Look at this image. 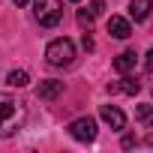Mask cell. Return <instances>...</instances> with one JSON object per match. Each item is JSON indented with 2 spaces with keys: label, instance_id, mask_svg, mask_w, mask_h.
I'll return each instance as SVG.
<instances>
[{
  "label": "cell",
  "instance_id": "1",
  "mask_svg": "<svg viewBox=\"0 0 153 153\" xmlns=\"http://www.w3.org/2000/svg\"><path fill=\"white\" fill-rule=\"evenodd\" d=\"M24 123V105L6 93H0V138H9Z\"/></svg>",
  "mask_w": 153,
  "mask_h": 153
},
{
  "label": "cell",
  "instance_id": "2",
  "mask_svg": "<svg viewBox=\"0 0 153 153\" xmlns=\"http://www.w3.org/2000/svg\"><path fill=\"white\" fill-rule=\"evenodd\" d=\"M45 60H48L51 66H69V63L75 60V45H72V39H66V36L51 39L48 48H45Z\"/></svg>",
  "mask_w": 153,
  "mask_h": 153
},
{
  "label": "cell",
  "instance_id": "3",
  "mask_svg": "<svg viewBox=\"0 0 153 153\" xmlns=\"http://www.w3.org/2000/svg\"><path fill=\"white\" fill-rule=\"evenodd\" d=\"M33 15L39 27H57L63 18V3L60 0H33Z\"/></svg>",
  "mask_w": 153,
  "mask_h": 153
},
{
  "label": "cell",
  "instance_id": "4",
  "mask_svg": "<svg viewBox=\"0 0 153 153\" xmlns=\"http://www.w3.org/2000/svg\"><path fill=\"white\" fill-rule=\"evenodd\" d=\"M69 135L75 138V141H93L96 138V120L93 117H78V120H72L69 123Z\"/></svg>",
  "mask_w": 153,
  "mask_h": 153
},
{
  "label": "cell",
  "instance_id": "5",
  "mask_svg": "<svg viewBox=\"0 0 153 153\" xmlns=\"http://www.w3.org/2000/svg\"><path fill=\"white\" fill-rule=\"evenodd\" d=\"M99 117H102L111 129H126V114H123L117 105H102V108H99Z\"/></svg>",
  "mask_w": 153,
  "mask_h": 153
},
{
  "label": "cell",
  "instance_id": "6",
  "mask_svg": "<svg viewBox=\"0 0 153 153\" xmlns=\"http://www.w3.org/2000/svg\"><path fill=\"white\" fill-rule=\"evenodd\" d=\"M108 33H111L114 39H129V36H132V24H129V18L111 15V18H108Z\"/></svg>",
  "mask_w": 153,
  "mask_h": 153
},
{
  "label": "cell",
  "instance_id": "7",
  "mask_svg": "<svg viewBox=\"0 0 153 153\" xmlns=\"http://www.w3.org/2000/svg\"><path fill=\"white\" fill-rule=\"evenodd\" d=\"M138 90H141V81L132 78V75H126L120 84H108V93H129V96H135Z\"/></svg>",
  "mask_w": 153,
  "mask_h": 153
},
{
  "label": "cell",
  "instance_id": "8",
  "mask_svg": "<svg viewBox=\"0 0 153 153\" xmlns=\"http://www.w3.org/2000/svg\"><path fill=\"white\" fill-rule=\"evenodd\" d=\"M150 9H153V0H132L129 3V18L132 21H144L150 15Z\"/></svg>",
  "mask_w": 153,
  "mask_h": 153
},
{
  "label": "cell",
  "instance_id": "9",
  "mask_svg": "<svg viewBox=\"0 0 153 153\" xmlns=\"http://www.w3.org/2000/svg\"><path fill=\"white\" fill-rule=\"evenodd\" d=\"M135 60H138V57H135V51H123V54L114 60V69H117L120 75H126V72H132V69H135Z\"/></svg>",
  "mask_w": 153,
  "mask_h": 153
},
{
  "label": "cell",
  "instance_id": "10",
  "mask_svg": "<svg viewBox=\"0 0 153 153\" xmlns=\"http://www.w3.org/2000/svg\"><path fill=\"white\" fill-rule=\"evenodd\" d=\"M63 93V81H42L39 84V99H57Z\"/></svg>",
  "mask_w": 153,
  "mask_h": 153
},
{
  "label": "cell",
  "instance_id": "11",
  "mask_svg": "<svg viewBox=\"0 0 153 153\" xmlns=\"http://www.w3.org/2000/svg\"><path fill=\"white\" fill-rule=\"evenodd\" d=\"M6 84H9V87H27V84H30V75H27L24 69H12V72L6 75Z\"/></svg>",
  "mask_w": 153,
  "mask_h": 153
},
{
  "label": "cell",
  "instance_id": "12",
  "mask_svg": "<svg viewBox=\"0 0 153 153\" xmlns=\"http://www.w3.org/2000/svg\"><path fill=\"white\" fill-rule=\"evenodd\" d=\"M135 117L144 126H153V105H135Z\"/></svg>",
  "mask_w": 153,
  "mask_h": 153
},
{
  "label": "cell",
  "instance_id": "13",
  "mask_svg": "<svg viewBox=\"0 0 153 153\" xmlns=\"http://www.w3.org/2000/svg\"><path fill=\"white\" fill-rule=\"evenodd\" d=\"M93 18H96L93 12H87V9H78V24H81V27H87V30H90V24H93Z\"/></svg>",
  "mask_w": 153,
  "mask_h": 153
},
{
  "label": "cell",
  "instance_id": "14",
  "mask_svg": "<svg viewBox=\"0 0 153 153\" xmlns=\"http://www.w3.org/2000/svg\"><path fill=\"white\" fill-rule=\"evenodd\" d=\"M81 45H84V51H93V36H90V30L81 36Z\"/></svg>",
  "mask_w": 153,
  "mask_h": 153
},
{
  "label": "cell",
  "instance_id": "15",
  "mask_svg": "<svg viewBox=\"0 0 153 153\" xmlns=\"http://www.w3.org/2000/svg\"><path fill=\"white\" fill-rule=\"evenodd\" d=\"M102 9H105L102 0H93V3H90V12H93V15H102Z\"/></svg>",
  "mask_w": 153,
  "mask_h": 153
},
{
  "label": "cell",
  "instance_id": "16",
  "mask_svg": "<svg viewBox=\"0 0 153 153\" xmlns=\"http://www.w3.org/2000/svg\"><path fill=\"white\" fill-rule=\"evenodd\" d=\"M144 69H147V72H153V48L147 51V60H144Z\"/></svg>",
  "mask_w": 153,
  "mask_h": 153
},
{
  "label": "cell",
  "instance_id": "17",
  "mask_svg": "<svg viewBox=\"0 0 153 153\" xmlns=\"http://www.w3.org/2000/svg\"><path fill=\"white\" fill-rule=\"evenodd\" d=\"M135 144H138L135 135H126V138H123V147H135Z\"/></svg>",
  "mask_w": 153,
  "mask_h": 153
},
{
  "label": "cell",
  "instance_id": "18",
  "mask_svg": "<svg viewBox=\"0 0 153 153\" xmlns=\"http://www.w3.org/2000/svg\"><path fill=\"white\" fill-rule=\"evenodd\" d=\"M30 3V0H15V6H27Z\"/></svg>",
  "mask_w": 153,
  "mask_h": 153
},
{
  "label": "cell",
  "instance_id": "19",
  "mask_svg": "<svg viewBox=\"0 0 153 153\" xmlns=\"http://www.w3.org/2000/svg\"><path fill=\"white\" fill-rule=\"evenodd\" d=\"M72 3H78V0H72Z\"/></svg>",
  "mask_w": 153,
  "mask_h": 153
}]
</instances>
